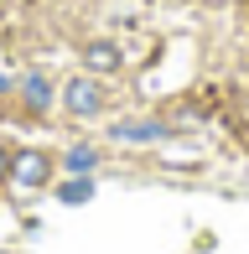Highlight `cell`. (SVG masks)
<instances>
[{
  "mask_svg": "<svg viewBox=\"0 0 249 254\" xmlns=\"http://www.w3.org/2000/svg\"><path fill=\"white\" fill-rule=\"evenodd\" d=\"M5 88H10V78H0V94H5Z\"/></svg>",
  "mask_w": 249,
  "mask_h": 254,
  "instance_id": "9",
  "label": "cell"
},
{
  "mask_svg": "<svg viewBox=\"0 0 249 254\" xmlns=\"http://www.w3.org/2000/svg\"><path fill=\"white\" fill-rule=\"evenodd\" d=\"M47 177H52V161L42 151H21L16 161H10V182H16V187H42Z\"/></svg>",
  "mask_w": 249,
  "mask_h": 254,
  "instance_id": "2",
  "label": "cell"
},
{
  "mask_svg": "<svg viewBox=\"0 0 249 254\" xmlns=\"http://www.w3.org/2000/svg\"><path fill=\"white\" fill-rule=\"evenodd\" d=\"M156 135H166V125H120L115 140H156Z\"/></svg>",
  "mask_w": 249,
  "mask_h": 254,
  "instance_id": "5",
  "label": "cell"
},
{
  "mask_svg": "<svg viewBox=\"0 0 249 254\" xmlns=\"http://www.w3.org/2000/svg\"><path fill=\"white\" fill-rule=\"evenodd\" d=\"M94 166V151H88V145H73V151H67V171H88Z\"/></svg>",
  "mask_w": 249,
  "mask_h": 254,
  "instance_id": "6",
  "label": "cell"
},
{
  "mask_svg": "<svg viewBox=\"0 0 249 254\" xmlns=\"http://www.w3.org/2000/svg\"><path fill=\"white\" fill-rule=\"evenodd\" d=\"M21 88H26V109H31V114H42V109L52 104V83H47L42 73H31L26 83H21Z\"/></svg>",
  "mask_w": 249,
  "mask_h": 254,
  "instance_id": "4",
  "label": "cell"
},
{
  "mask_svg": "<svg viewBox=\"0 0 249 254\" xmlns=\"http://www.w3.org/2000/svg\"><path fill=\"white\" fill-rule=\"evenodd\" d=\"M0 171H10V161H5V145H0Z\"/></svg>",
  "mask_w": 249,
  "mask_h": 254,
  "instance_id": "8",
  "label": "cell"
},
{
  "mask_svg": "<svg viewBox=\"0 0 249 254\" xmlns=\"http://www.w3.org/2000/svg\"><path fill=\"white\" fill-rule=\"evenodd\" d=\"M120 63H124V57H120L115 42H88V47H83V67H88V73H115Z\"/></svg>",
  "mask_w": 249,
  "mask_h": 254,
  "instance_id": "3",
  "label": "cell"
},
{
  "mask_svg": "<svg viewBox=\"0 0 249 254\" xmlns=\"http://www.w3.org/2000/svg\"><path fill=\"white\" fill-rule=\"evenodd\" d=\"M88 192H94L88 182H67V187H62V202H88Z\"/></svg>",
  "mask_w": 249,
  "mask_h": 254,
  "instance_id": "7",
  "label": "cell"
},
{
  "mask_svg": "<svg viewBox=\"0 0 249 254\" xmlns=\"http://www.w3.org/2000/svg\"><path fill=\"white\" fill-rule=\"evenodd\" d=\"M62 104H67V114L83 120V114H99V109H104V94H99L94 78H73V83L62 88Z\"/></svg>",
  "mask_w": 249,
  "mask_h": 254,
  "instance_id": "1",
  "label": "cell"
}]
</instances>
